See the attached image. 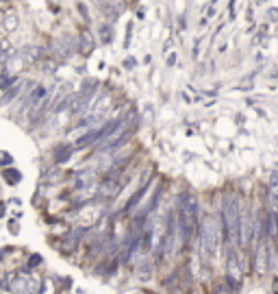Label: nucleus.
<instances>
[{"mask_svg": "<svg viewBox=\"0 0 278 294\" xmlns=\"http://www.w3.org/2000/svg\"><path fill=\"white\" fill-rule=\"evenodd\" d=\"M150 275H152V266L150 264H141V268H139V277L141 279H150Z\"/></svg>", "mask_w": 278, "mask_h": 294, "instance_id": "9", "label": "nucleus"}, {"mask_svg": "<svg viewBox=\"0 0 278 294\" xmlns=\"http://www.w3.org/2000/svg\"><path fill=\"white\" fill-rule=\"evenodd\" d=\"M91 50H94V42H91V35H89V33H85V35L80 37V52H83V54H89Z\"/></svg>", "mask_w": 278, "mask_h": 294, "instance_id": "6", "label": "nucleus"}, {"mask_svg": "<svg viewBox=\"0 0 278 294\" xmlns=\"http://www.w3.org/2000/svg\"><path fill=\"white\" fill-rule=\"evenodd\" d=\"M102 40H105V42L111 40V29H109V26H105V24H102Z\"/></svg>", "mask_w": 278, "mask_h": 294, "instance_id": "11", "label": "nucleus"}, {"mask_svg": "<svg viewBox=\"0 0 278 294\" xmlns=\"http://www.w3.org/2000/svg\"><path fill=\"white\" fill-rule=\"evenodd\" d=\"M178 236H181V244L187 246L194 240V236L200 231L198 225V200L192 194L181 196V205H178Z\"/></svg>", "mask_w": 278, "mask_h": 294, "instance_id": "2", "label": "nucleus"}, {"mask_svg": "<svg viewBox=\"0 0 278 294\" xmlns=\"http://www.w3.org/2000/svg\"><path fill=\"white\" fill-rule=\"evenodd\" d=\"M43 96H46V87H41V85H40V87H37V90L31 94V105H37V102H40Z\"/></svg>", "mask_w": 278, "mask_h": 294, "instance_id": "7", "label": "nucleus"}, {"mask_svg": "<svg viewBox=\"0 0 278 294\" xmlns=\"http://www.w3.org/2000/svg\"><path fill=\"white\" fill-rule=\"evenodd\" d=\"M0 163H11V157L7 152H0Z\"/></svg>", "mask_w": 278, "mask_h": 294, "instance_id": "12", "label": "nucleus"}, {"mask_svg": "<svg viewBox=\"0 0 278 294\" xmlns=\"http://www.w3.org/2000/svg\"><path fill=\"white\" fill-rule=\"evenodd\" d=\"M18 94H20V85H18V87H13V90H9L7 94H4L2 98H0V105H7V102L11 100V98H13V96H18Z\"/></svg>", "mask_w": 278, "mask_h": 294, "instance_id": "8", "label": "nucleus"}, {"mask_svg": "<svg viewBox=\"0 0 278 294\" xmlns=\"http://www.w3.org/2000/svg\"><path fill=\"white\" fill-rule=\"evenodd\" d=\"M268 214L272 216V222H274V227H276V238H278V192H274L270 196Z\"/></svg>", "mask_w": 278, "mask_h": 294, "instance_id": "4", "label": "nucleus"}, {"mask_svg": "<svg viewBox=\"0 0 278 294\" xmlns=\"http://www.w3.org/2000/svg\"><path fill=\"white\" fill-rule=\"evenodd\" d=\"M148 185H150V181H146V183H144V185H141V188L137 190V192L133 194V198H130L128 203H126V207H124V211H126V214H128V211H133V209H135V205H137L139 200L146 196V190H148Z\"/></svg>", "mask_w": 278, "mask_h": 294, "instance_id": "5", "label": "nucleus"}, {"mask_svg": "<svg viewBox=\"0 0 278 294\" xmlns=\"http://www.w3.org/2000/svg\"><path fill=\"white\" fill-rule=\"evenodd\" d=\"M4 177L9 179V183L20 181V172H18V170H7V172H4Z\"/></svg>", "mask_w": 278, "mask_h": 294, "instance_id": "10", "label": "nucleus"}, {"mask_svg": "<svg viewBox=\"0 0 278 294\" xmlns=\"http://www.w3.org/2000/svg\"><path fill=\"white\" fill-rule=\"evenodd\" d=\"M272 292L278 294V277H274V279H272Z\"/></svg>", "mask_w": 278, "mask_h": 294, "instance_id": "13", "label": "nucleus"}, {"mask_svg": "<svg viewBox=\"0 0 278 294\" xmlns=\"http://www.w3.org/2000/svg\"><path fill=\"white\" fill-rule=\"evenodd\" d=\"M220 227L213 216H204L202 225H200V253L204 259H213L220 248Z\"/></svg>", "mask_w": 278, "mask_h": 294, "instance_id": "3", "label": "nucleus"}, {"mask_svg": "<svg viewBox=\"0 0 278 294\" xmlns=\"http://www.w3.org/2000/svg\"><path fill=\"white\" fill-rule=\"evenodd\" d=\"M222 231L228 246H241V205L235 194H224L222 200Z\"/></svg>", "mask_w": 278, "mask_h": 294, "instance_id": "1", "label": "nucleus"}, {"mask_svg": "<svg viewBox=\"0 0 278 294\" xmlns=\"http://www.w3.org/2000/svg\"><path fill=\"white\" fill-rule=\"evenodd\" d=\"M13 26H15V18H9L7 20V29H13Z\"/></svg>", "mask_w": 278, "mask_h": 294, "instance_id": "14", "label": "nucleus"}]
</instances>
